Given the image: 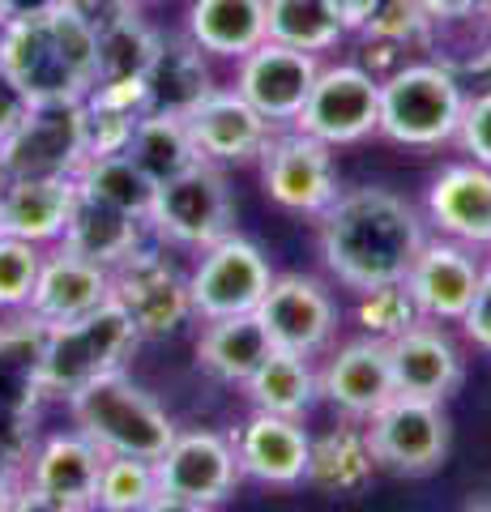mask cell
I'll return each instance as SVG.
<instances>
[{
	"instance_id": "42",
	"label": "cell",
	"mask_w": 491,
	"mask_h": 512,
	"mask_svg": "<svg viewBox=\"0 0 491 512\" xmlns=\"http://www.w3.org/2000/svg\"><path fill=\"white\" fill-rule=\"evenodd\" d=\"M90 103L116 107V111H133V116H146L150 111V90L146 77H112V82H94V90L86 94Z\"/></svg>"
},
{
	"instance_id": "34",
	"label": "cell",
	"mask_w": 491,
	"mask_h": 512,
	"mask_svg": "<svg viewBox=\"0 0 491 512\" xmlns=\"http://www.w3.org/2000/svg\"><path fill=\"white\" fill-rule=\"evenodd\" d=\"M73 180H77V188H82V192H90L94 201L116 205V210L133 214V218H150V205H154L158 184L133 163L129 154L86 158L82 171H77Z\"/></svg>"
},
{
	"instance_id": "17",
	"label": "cell",
	"mask_w": 491,
	"mask_h": 512,
	"mask_svg": "<svg viewBox=\"0 0 491 512\" xmlns=\"http://www.w3.org/2000/svg\"><path fill=\"white\" fill-rule=\"evenodd\" d=\"M103 448L86 440L82 431H60L47 436L26 461L22 487L43 495L47 504L69 508V512H94V491H99L103 470Z\"/></svg>"
},
{
	"instance_id": "52",
	"label": "cell",
	"mask_w": 491,
	"mask_h": 512,
	"mask_svg": "<svg viewBox=\"0 0 491 512\" xmlns=\"http://www.w3.org/2000/svg\"><path fill=\"white\" fill-rule=\"evenodd\" d=\"M470 512H491V500H487V504H474Z\"/></svg>"
},
{
	"instance_id": "4",
	"label": "cell",
	"mask_w": 491,
	"mask_h": 512,
	"mask_svg": "<svg viewBox=\"0 0 491 512\" xmlns=\"http://www.w3.org/2000/svg\"><path fill=\"white\" fill-rule=\"evenodd\" d=\"M470 94L453 73L432 60H402L389 77H380V124L376 133L410 150H436L457 141Z\"/></svg>"
},
{
	"instance_id": "12",
	"label": "cell",
	"mask_w": 491,
	"mask_h": 512,
	"mask_svg": "<svg viewBox=\"0 0 491 512\" xmlns=\"http://www.w3.org/2000/svg\"><path fill=\"white\" fill-rule=\"evenodd\" d=\"M368 448L376 466L393 474H432L449 453V419L440 402L419 397H393L368 419Z\"/></svg>"
},
{
	"instance_id": "6",
	"label": "cell",
	"mask_w": 491,
	"mask_h": 512,
	"mask_svg": "<svg viewBox=\"0 0 491 512\" xmlns=\"http://www.w3.org/2000/svg\"><path fill=\"white\" fill-rule=\"evenodd\" d=\"M86 163V103H30L22 124L0 141L5 180H73Z\"/></svg>"
},
{
	"instance_id": "22",
	"label": "cell",
	"mask_w": 491,
	"mask_h": 512,
	"mask_svg": "<svg viewBox=\"0 0 491 512\" xmlns=\"http://www.w3.org/2000/svg\"><path fill=\"white\" fill-rule=\"evenodd\" d=\"M321 389L338 410L351 419H372L380 406H389L398 389H393V367H389V342L380 338H359L346 342L334 359L325 363V372L316 376Z\"/></svg>"
},
{
	"instance_id": "37",
	"label": "cell",
	"mask_w": 491,
	"mask_h": 512,
	"mask_svg": "<svg viewBox=\"0 0 491 512\" xmlns=\"http://www.w3.org/2000/svg\"><path fill=\"white\" fill-rule=\"evenodd\" d=\"M355 320L363 325L368 338H380V342H393L398 333H406L410 325H419V308L410 299L406 282H389V286H372V291H359V308H355Z\"/></svg>"
},
{
	"instance_id": "9",
	"label": "cell",
	"mask_w": 491,
	"mask_h": 512,
	"mask_svg": "<svg viewBox=\"0 0 491 512\" xmlns=\"http://www.w3.org/2000/svg\"><path fill=\"white\" fill-rule=\"evenodd\" d=\"M261 184L265 197L287 214L299 218H321L338 197V171H334V150L299 128L269 137L261 154Z\"/></svg>"
},
{
	"instance_id": "46",
	"label": "cell",
	"mask_w": 491,
	"mask_h": 512,
	"mask_svg": "<svg viewBox=\"0 0 491 512\" xmlns=\"http://www.w3.org/2000/svg\"><path fill=\"white\" fill-rule=\"evenodd\" d=\"M60 5H65V0H0V26L47 18V13H56Z\"/></svg>"
},
{
	"instance_id": "39",
	"label": "cell",
	"mask_w": 491,
	"mask_h": 512,
	"mask_svg": "<svg viewBox=\"0 0 491 512\" xmlns=\"http://www.w3.org/2000/svg\"><path fill=\"white\" fill-rule=\"evenodd\" d=\"M427 13L419 9V0H376L368 26L359 30L368 43H389V47H410L423 39Z\"/></svg>"
},
{
	"instance_id": "54",
	"label": "cell",
	"mask_w": 491,
	"mask_h": 512,
	"mask_svg": "<svg viewBox=\"0 0 491 512\" xmlns=\"http://www.w3.org/2000/svg\"><path fill=\"white\" fill-rule=\"evenodd\" d=\"M0 180H5V175H0Z\"/></svg>"
},
{
	"instance_id": "32",
	"label": "cell",
	"mask_w": 491,
	"mask_h": 512,
	"mask_svg": "<svg viewBox=\"0 0 491 512\" xmlns=\"http://www.w3.org/2000/svg\"><path fill=\"white\" fill-rule=\"evenodd\" d=\"M124 154H129L154 184H167L171 175L201 163L197 150H193V137H188L184 116H167V111H146V116L137 120L133 141Z\"/></svg>"
},
{
	"instance_id": "11",
	"label": "cell",
	"mask_w": 491,
	"mask_h": 512,
	"mask_svg": "<svg viewBox=\"0 0 491 512\" xmlns=\"http://www.w3.org/2000/svg\"><path fill=\"white\" fill-rule=\"evenodd\" d=\"M112 299L129 312L137 338H167L193 316L188 278L146 244L112 269Z\"/></svg>"
},
{
	"instance_id": "30",
	"label": "cell",
	"mask_w": 491,
	"mask_h": 512,
	"mask_svg": "<svg viewBox=\"0 0 491 512\" xmlns=\"http://www.w3.org/2000/svg\"><path fill=\"white\" fill-rule=\"evenodd\" d=\"M252 406L265 414H282V419H304L316 402V372L308 367V355L295 350H269L265 363L244 380Z\"/></svg>"
},
{
	"instance_id": "10",
	"label": "cell",
	"mask_w": 491,
	"mask_h": 512,
	"mask_svg": "<svg viewBox=\"0 0 491 512\" xmlns=\"http://www.w3.org/2000/svg\"><path fill=\"white\" fill-rule=\"evenodd\" d=\"M274 269H269L265 252L244 235H227L218 244L201 248V265L188 274V299H193V316L218 320V316H240L257 312L265 299Z\"/></svg>"
},
{
	"instance_id": "16",
	"label": "cell",
	"mask_w": 491,
	"mask_h": 512,
	"mask_svg": "<svg viewBox=\"0 0 491 512\" xmlns=\"http://www.w3.org/2000/svg\"><path fill=\"white\" fill-rule=\"evenodd\" d=\"M257 320L278 350L316 355L338 329V303L329 299V291L316 278L282 274L269 282L265 299L257 303Z\"/></svg>"
},
{
	"instance_id": "45",
	"label": "cell",
	"mask_w": 491,
	"mask_h": 512,
	"mask_svg": "<svg viewBox=\"0 0 491 512\" xmlns=\"http://www.w3.org/2000/svg\"><path fill=\"white\" fill-rule=\"evenodd\" d=\"M26 111H30V99L22 94V86L13 82V77H9L5 69H0V141H5V137L13 133V128L22 124Z\"/></svg>"
},
{
	"instance_id": "23",
	"label": "cell",
	"mask_w": 491,
	"mask_h": 512,
	"mask_svg": "<svg viewBox=\"0 0 491 512\" xmlns=\"http://www.w3.org/2000/svg\"><path fill=\"white\" fill-rule=\"evenodd\" d=\"M427 218L440 235L470 248H491V167L453 163L427 188Z\"/></svg>"
},
{
	"instance_id": "3",
	"label": "cell",
	"mask_w": 491,
	"mask_h": 512,
	"mask_svg": "<svg viewBox=\"0 0 491 512\" xmlns=\"http://www.w3.org/2000/svg\"><path fill=\"white\" fill-rule=\"evenodd\" d=\"M69 410H73L77 431L99 444L103 453L158 461L163 448L176 440L171 414L158 406L146 389H137L120 367L116 372L94 376L77 393H69Z\"/></svg>"
},
{
	"instance_id": "25",
	"label": "cell",
	"mask_w": 491,
	"mask_h": 512,
	"mask_svg": "<svg viewBox=\"0 0 491 512\" xmlns=\"http://www.w3.org/2000/svg\"><path fill=\"white\" fill-rule=\"evenodd\" d=\"M73 192V180H0V235L39 248L60 244Z\"/></svg>"
},
{
	"instance_id": "38",
	"label": "cell",
	"mask_w": 491,
	"mask_h": 512,
	"mask_svg": "<svg viewBox=\"0 0 491 512\" xmlns=\"http://www.w3.org/2000/svg\"><path fill=\"white\" fill-rule=\"evenodd\" d=\"M39 269H43L39 244L0 235V308H26L30 291L39 282Z\"/></svg>"
},
{
	"instance_id": "35",
	"label": "cell",
	"mask_w": 491,
	"mask_h": 512,
	"mask_svg": "<svg viewBox=\"0 0 491 512\" xmlns=\"http://www.w3.org/2000/svg\"><path fill=\"white\" fill-rule=\"evenodd\" d=\"M158 495L154 461L107 453L99 470V491H94V512H141Z\"/></svg>"
},
{
	"instance_id": "33",
	"label": "cell",
	"mask_w": 491,
	"mask_h": 512,
	"mask_svg": "<svg viewBox=\"0 0 491 512\" xmlns=\"http://www.w3.org/2000/svg\"><path fill=\"white\" fill-rule=\"evenodd\" d=\"M376 470V457L368 448V436L355 427L329 431V436L312 440V457H308V483L334 495H351L363 491Z\"/></svg>"
},
{
	"instance_id": "28",
	"label": "cell",
	"mask_w": 491,
	"mask_h": 512,
	"mask_svg": "<svg viewBox=\"0 0 491 512\" xmlns=\"http://www.w3.org/2000/svg\"><path fill=\"white\" fill-rule=\"evenodd\" d=\"M419 47L457 82L491 73V0H479L474 9L453 13V18H427Z\"/></svg>"
},
{
	"instance_id": "15",
	"label": "cell",
	"mask_w": 491,
	"mask_h": 512,
	"mask_svg": "<svg viewBox=\"0 0 491 512\" xmlns=\"http://www.w3.org/2000/svg\"><path fill=\"white\" fill-rule=\"evenodd\" d=\"M158 491L180 495L193 504H223L240 483V461H235V444L218 431H176V440L163 448L154 461Z\"/></svg>"
},
{
	"instance_id": "48",
	"label": "cell",
	"mask_w": 491,
	"mask_h": 512,
	"mask_svg": "<svg viewBox=\"0 0 491 512\" xmlns=\"http://www.w3.org/2000/svg\"><path fill=\"white\" fill-rule=\"evenodd\" d=\"M18 491H22V470L13 466V461H9L5 453H0V512L9 508V500H13Z\"/></svg>"
},
{
	"instance_id": "7",
	"label": "cell",
	"mask_w": 491,
	"mask_h": 512,
	"mask_svg": "<svg viewBox=\"0 0 491 512\" xmlns=\"http://www.w3.org/2000/svg\"><path fill=\"white\" fill-rule=\"evenodd\" d=\"M150 231L180 248H210L235 231V201L227 175L214 163H193L188 171L158 184L150 205Z\"/></svg>"
},
{
	"instance_id": "2",
	"label": "cell",
	"mask_w": 491,
	"mask_h": 512,
	"mask_svg": "<svg viewBox=\"0 0 491 512\" xmlns=\"http://www.w3.org/2000/svg\"><path fill=\"white\" fill-rule=\"evenodd\" d=\"M0 69L22 86L30 103H82L99 82V30H90L69 9L9 22L0 26Z\"/></svg>"
},
{
	"instance_id": "1",
	"label": "cell",
	"mask_w": 491,
	"mask_h": 512,
	"mask_svg": "<svg viewBox=\"0 0 491 512\" xmlns=\"http://www.w3.org/2000/svg\"><path fill=\"white\" fill-rule=\"evenodd\" d=\"M316 222H321L325 269L351 291L402 282L427 239L415 205L389 188L338 192Z\"/></svg>"
},
{
	"instance_id": "8",
	"label": "cell",
	"mask_w": 491,
	"mask_h": 512,
	"mask_svg": "<svg viewBox=\"0 0 491 512\" xmlns=\"http://www.w3.org/2000/svg\"><path fill=\"white\" fill-rule=\"evenodd\" d=\"M376 124H380V77H372L363 64H329V69L321 64V73H316L308 90V103L291 128L338 150L372 137Z\"/></svg>"
},
{
	"instance_id": "41",
	"label": "cell",
	"mask_w": 491,
	"mask_h": 512,
	"mask_svg": "<svg viewBox=\"0 0 491 512\" xmlns=\"http://www.w3.org/2000/svg\"><path fill=\"white\" fill-rule=\"evenodd\" d=\"M457 141H462V150L474 158V163L491 167V90H479L474 99H466Z\"/></svg>"
},
{
	"instance_id": "40",
	"label": "cell",
	"mask_w": 491,
	"mask_h": 512,
	"mask_svg": "<svg viewBox=\"0 0 491 512\" xmlns=\"http://www.w3.org/2000/svg\"><path fill=\"white\" fill-rule=\"evenodd\" d=\"M86 103V158H103V154H124L133 141V128L141 116L133 111H116L103 103Z\"/></svg>"
},
{
	"instance_id": "24",
	"label": "cell",
	"mask_w": 491,
	"mask_h": 512,
	"mask_svg": "<svg viewBox=\"0 0 491 512\" xmlns=\"http://www.w3.org/2000/svg\"><path fill=\"white\" fill-rule=\"evenodd\" d=\"M146 231H150L146 218H133V214L116 210V205H103V201H94L90 192L77 188L69 218H65V235H60V248L116 269L120 261H129V256L146 244Z\"/></svg>"
},
{
	"instance_id": "18",
	"label": "cell",
	"mask_w": 491,
	"mask_h": 512,
	"mask_svg": "<svg viewBox=\"0 0 491 512\" xmlns=\"http://www.w3.org/2000/svg\"><path fill=\"white\" fill-rule=\"evenodd\" d=\"M107 299H112V269L99 261H86V256H77L69 248H56L52 256H43L26 316L35 325L52 329V325H69L77 316H90Z\"/></svg>"
},
{
	"instance_id": "14",
	"label": "cell",
	"mask_w": 491,
	"mask_h": 512,
	"mask_svg": "<svg viewBox=\"0 0 491 512\" xmlns=\"http://www.w3.org/2000/svg\"><path fill=\"white\" fill-rule=\"evenodd\" d=\"M188 137H193V150L201 163H257L265 154L269 137L278 133L257 107L235 86H214L205 99L184 116Z\"/></svg>"
},
{
	"instance_id": "53",
	"label": "cell",
	"mask_w": 491,
	"mask_h": 512,
	"mask_svg": "<svg viewBox=\"0 0 491 512\" xmlns=\"http://www.w3.org/2000/svg\"><path fill=\"white\" fill-rule=\"evenodd\" d=\"M133 5H141V0H133Z\"/></svg>"
},
{
	"instance_id": "21",
	"label": "cell",
	"mask_w": 491,
	"mask_h": 512,
	"mask_svg": "<svg viewBox=\"0 0 491 512\" xmlns=\"http://www.w3.org/2000/svg\"><path fill=\"white\" fill-rule=\"evenodd\" d=\"M231 444H235L240 474L257 478V483H269V487L308 483L312 440H308V431L299 427V419H282V414L257 410Z\"/></svg>"
},
{
	"instance_id": "44",
	"label": "cell",
	"mask_w": 491,
	"mask_h": 512,
	"mask_svg": "<svg viewBox=\"0 0 491 512\" xmlns=\"http://www.w3.org/2000/svg\"><path fill=\"white\" fill-rule=\"evenodd\" d=\"M462 329H466V338H470L474 346L491 350V269H483L479 291H474L470 308H466V316H462Z\"/></svg>"
},
{
	"instance_id": "29",
	"label": "cell",
	"mask_w": 491,
	"mask_h": 512,
	"mask_svg": "<svg viewBox=\"0 0 491 512\" xmlns=\"http://www.w3.org/2000/svg\"><path fill=\"white\" fill-rule=\"evenodd\" d=\"M269 350H274V342H269V333L257 320V312H240V316L205 320V333L197 342V363L214 380L244 384L265 363Z\"/></svg>"
},
{
	"instance_id": "27",
	"label": "cell",
	"mask_w": 491,
	"mask_h": 512,
	"mask_svg": "<svg viewBox=\"0 0 491 512\" xmlns=\"http://www.w3.org/2000/svg\"><path fill=\"white\" fill-rule=\"evenodd\" d=\"M184 35L205 56L244 60L252 47H261L265 35V0H193L188 5Z\"/></svg>"
},
{
	"instance_id": "51",
	"label": "cell",
	"mask_w": 491,
	"mask_h": 512,
	"mask_svg": "<svg viewBox=\"0 0 491 512\" xmlns=\"http://www.w3.org/2000/svg\"><path fill=\"white\" fill-rule=\"evenodd\" d=\"M474 5H479V0H419V9L427 18H453V13H466Z\"/></svg>"
},
{
	"instance_id": "13",
	"label": "cell",
	"mask_w": 491,
	"mask_h": 512,
	"mask_svg": "<svg viewBox=\"0 0 491 512\" xmlns=\"http://www.w3.org/2000/svg\"><path fill=\"white\" fill-rule=\"evenodd\" d=\"M316 73H321V56L265 39L244 60H235V90L274 128H291L308 103Z\"/></svg>"
},
{
	"instance_id": "49",
	"label": "cell",
	"mask_w": 491,
	"mask_h": 512,
	"mask_svg": "<svg viewBox=\"0 0 491 512\" xmlns=\"http://www.w3.org/2000/svg\"><path fill=\"white\" fill-rule=\"evenodd\" d=\"M5 512H69V508H56V504H47L43 495H35L30 487H22V491L13 495V500H9V508H5Z\"/></svg>"
},
{
	"instance_id": "5",
	"label": "cell",
	"mask_w": 491,
	"mask_h": 512,
	"mask_svg": "<svg viewBox=\"0 0 491 512\" xmlns=\"http://www.w3.org/2000/svg\"><path fill=\"white\" fill-rule=\"evenodd\" d=\"M133 346H137V329H133L129 312H124L116 299H107L103 308H94L90 316L43 329L35 389L69 397L82 389V384H90L94 376L116 372Z\"/></svg>"
},
{
	"instance_id": "50",
	"label": "cell",
	"mask_w": 491,
	"mask_h": 512,
	"mask_svg": "<svg viewBox=\"0 0 491 512\" xmlns=\"http://www.w3.org/2000/svg\"><path fill=\"white\" fill-rule=\"evenodd\" d=\"M141 512H210V508H205V504H193V500H180V495H163V491H158Z\"/></svg>"
},
{
	"instance_id": "20",
	"label": "cell",
	"mask_w": 491,
	"mask_h": 512,
	"mask_svg": "<svg viewBox=\"0 0 491 512\" xmlns=\"http://www.w3.org/2000/svg\"><path fill=\"white\" fill-rule=\"evenodd\" d=\"M389 367L398 397H419V402H445L466 376L457 346L432 320H419V325H410L389 342Z\"/></svg>"
},
{
	"instance_id": "26",
	"label": "cell",
	"mask_w": 491,
	"mask_h": 512,
	"mask_svg": "<svg viewBox=\"0 0 491 512\" xmlns=\"http://www.w3.org/2000/svg\"><path fill=\"white\" fill-rule=\"evenodd\" d=\"M146 90H150V111L188 116V111L214 90L210 56L188 35H163L150 69H146Z\"/></svg>"
},
{
	"instance_id": "19",
	"label": "cell",
	"mask_w": 491,
	"mask_h": 512,
	"mask_svg": "<svg viewBox=\"0 0 491 512\" xmlns=\"http://www.w3.org/2000/svg\"><path fill=\"white\" fill-rule=\"evenodd\" d=\"M479 278H483V269L462 244L423 239L415 265L406 269L402 282L423 320H462L474 291H479Z\"/></svg>"
},
{
	"instance_id": "47",
	"label": "cell",
	"mask_w": 491,
	"mask_h": 512,
	"mask_svg": "<svg viewBox=\"0 0 491 512\" xmlns=\"http://www.w3.org/2000/svg\"><path fill=\"white\" fill-rule=\"evenodd\" d=\"M372 5H376V0H334L338 22H342L346 35H359V30L368 26V18H372Z\"/></svg>"
},
{
	"instance_id": "36",
	"label": "cell",
	"mask_w": 491,
	"mask_h": 512,
	"mask_svg": "<svg viewBox=\"0 0 491 512\" xmlns=\"http://www.w3.org/2000/svg\"><path fill=\"white\" fill-rule=\"evenodd\" d=\"M158 39L163 35L150 30L137 13L99 30V82H112V77H146L150 60L158 52Z\"/></svg>"
},
{
	"instance_id": "31",
	"label": "cell",
	"mask_w": 491,
	"mask_h": 512,
	"mask_svg": "<svg viewBox=\"0 0 491 512\" xmlns=\"http://www.w3.org/2000/svg\"><path fill=\"white\" fill-rule=\"evenodd\" d=\"M265 35L295 52H334L346 39L334 0H265Z\"/></svg>"
},
{
	"instance_id": "43",
	"label": "cell",
	"mask_w": 491,
	"mask_h": 512,
	"mask_svg": "<svg viewBox=\"0 0 491 512\" xmlns=\"http://www.w3.org/2000/svg\"><path fill=\"white\" fill-rule=\"evenodd\" d=\"M60 9H69L73 18H82L90 30H107V26L124 22L129 13H137L133 0H65Z\"/></svg>"
}]
</instances>
